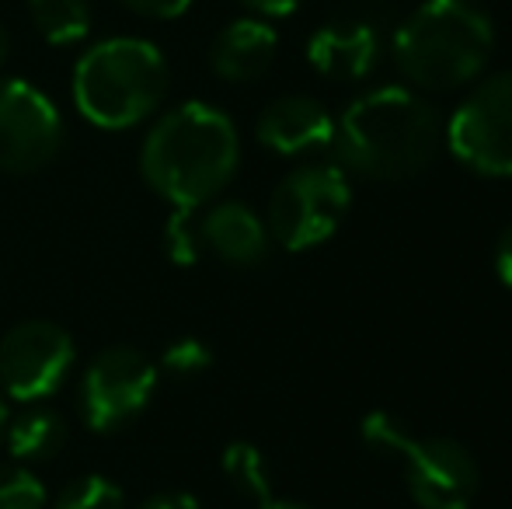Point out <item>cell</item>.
Instances as JSON below:
<instances>
[{"instance_id":"1","label":"cell","mask_w":512,"mask_h":509,"mask_svg":"<svg viewBox=\"0 0 512 509\" xmlns=\"http://www.w3.org/2000/svg\"><path fill=\"white\" fill-rule=\"evenodd\" d=\"M443 143L439 116L415 88H373L359 95L335 119V150L345 171H356L373 182L415 178L436 157Z\"/></svg>"},{"instance_id":"2","label":"cell","mask_w":512,"mask_h":509,"mask_svg":"<svg viewBox=\"0 0 512 509\" xmlns=\"http://www.w3.org/2000/svg\"><path fill=\"white\" fill-rule=\"evenodd\" d=\"M241 164V136L227 112L185 102L161 116L143 140L140 171L175 210H199L223 192Z\"/></svg>"},{"instance_id":"3","label":"cell","mask_w":512,"mask_h":509,"mask_svg":"<svg viewBox=\"0 0 512 509\" xmlns=\"http://www.w3.org/2000/svg\"><path fill=\"white\" fill-rule=\"evenodd\" d=\"M495 49L481 0H425L394 35V63L418 91H457L481 77Z\"/></svg>"},{"instance_id":"4","label":"cell","mask_w":512,"mask_h":509,"mask_svg":"<svg viewBox=\"0 0 512 509\" xmlns=\"http://www.w3.org/2000/svg\"><path fill=\"white\" fill-rule=\"evenodd\" d=\"M168 95V63L147 39H105L77 60L74 105L98 129H133Z\"/></svg>"},{"instance_id":"5","label":"cell","mask_w":512,"mask_h":509,"mask_svg":"<svg viewBox=\"0 0 512 509\" xmlns=\"http://www.w3.org/2000/svg\"><path fill=\"white\" fill-rule=\"evenodd\" d=\"M363 440L373 454L394 457L405 471L408 496L422 509H471L478 496V461L450 436H415L398 415L370 412Z\"/></svg>"},{"instance_id":"6","label":"cell","mask_w":512,"mask_h":509,"mask_svg":"<svg viewBox=\"0 0 512 509\" xmlns=\"http://www.w3.org/2000/svg\"><path fill=\"white\" fill-rule=\"evenodd\" d=\"M352 210V182L342 164H304L269 199V238L286 252H310L335 238Z\"/></svg>"},{"instance_id":"7","label":"cell","mask_w":512,"mask_h":509,"mask_svg":"<svg viewBox=\"0 0 512 509\" xmlns=\"http://www.w3.org/2000/svg\"><path fill=\"white\" fill-rule=\"evenodd\" d=\"M450 154L488 178H512V70L481 81L443 129Z\"/></svg>"},{"instance_id":"8","label":"cell","mask_w":512,"mask_h":509,"mask_svg":"<svg viewBox=\"0 0 512 509\" xmlns=\"http://www.w3.org/2000/svg\"><path fill=\"white\" fill-rule=\"evenodd\" d=\"M161 370L133 346H112L88 363L81 381V415L95 433L129 426L154 401Z\"/></svg>"},{"instance_id":"9","label":"cell","mask_w":512,"mask_h":509,"mask_svg":"<svg viewBox=\"0 0 512 509\" xmlns=\"http://www.w3.org/2000/svg\"><path fill=\"white\" fill-rule=\"evenodd\" d=\"M77 349L67 328L53 321H21L0 339V391L14 401L49 398L74 370Z\"/></svg>"},{"instance_id":"10","label":"cell","mask_w":512,"mask_h":509,"mask_svg":"<svg viewBox=\"0 0 512 509\" xmlns=\"http://www.w3.org/2000/svg\"><path fill=\"white\" fill-rule=\"evenodd\" d=\"M63 143L60 109L21 77L0 81V171L28 175L46 168Z\"/></svg>"},{"instance_id":"11","label":"cell","mask_w":512,"mask_h":509,"mask_svg":"<svg viewBox=\"0 0 512 509\" xmlns=\"http://www.w3.org/2000/svg\"><path fill=\"white\" fill-rule=\"evenodd\" d=\"M255 133L258 143L269 147L272 154L297 157V154H314V150L331 147L335 119H331V112L317 98L283 95L262 109Z\"/></svg>"},{"instance_id":"12","label":"cell","mask_w":512,"mask_h":509,"mask_svg":"<svg viewBox=\"0 0 512 509\" xmlns=\"http://www.w3.org/2000/svg\"><path fill=\"white\" fill-rule=\"evenodd\" d=\"M307 60L328 81H363L380 60V39L363 21H331L307 39Z\"/></svg>"},{"instance_id":"13","label":"cell","mask_w":512,"mask_h":509,"mask_svg":"<svg viewBox=\"0 0 512 509\" xmlns=\"http://www.w3.org/2000/svg\"><path fill=\"white\" fill-rule=\"evenodd\" d=\"M199 234H203V248H209L227 265H237V269H251V265L265 262L272 241L265 220L248 203H237V199L216 203L199 220Z\"/></svg>"},{"instance_id":"14","label":"cell","mask_w":512,"mask_h":509,"mask_svg":"<svg viewBox=\"0 0 512 509\" xmlns=\"http://www.w3.org/2000/svg\"><path fill=\"white\" fill-rule=\"evenodd\" d=\"M279 49V35L269 21L262 18H237L213 39L209 63L213 74L230 84L258 81L272 67Z\"/></svg>"},{"instance_id":"15","label":"cell","mask_w":512,"mask_h":509,"mask_svg":"<svg viewBox=\"0 0 512 509\" xmlns=\"http://www.w3.org/2000/svg\"><path fill=\"white\" fill-rule=\"evenodd\" d=\"M7 454L21 464H39L49 461L63 450L67 443V422H63L60 412L53 408L32 405L18 415V419L7 422Z\"/></svg>"},{"instance_id":"16","label":"cell","mask_w":512,"mask_h":509,"mask_svg":"<svg viewBox=\"0 0 512 509\" xmlns=\"http://www.w3.org/2000/svg\"><path fill=\"white\" fill-rule=\"evenodd\" d=\"M28 11L49 46H77L91 32L88 0H28Z\"/></svg>"},{"instance_id":"17","label":"cell","mask_w":512,"mask_h":509,"mask_svg":"<svg viewBox=\"0 0 512 509\" xmlns=\"http://www.w3.org/2000/svg\"><path fill=\"white\" fill-rule=\"evenodd\" d=\"M220 468L227 475V482L241 492L244 499H262L272 496V482H269V468H265V457L255 443H244V440H234L220 457Z\"/></svg>"},{"instance_id":"18","label":"cell","mask_w":512,"mask_h":509,"mask_svg":"<svg viewBox=\"0 0 512 509\" xmlns=\"http://www.w3.org/2000/svg\"><path fill=\"white\" fill-rule=\"evenodd\" d=\"M203 234L196 224V210H171L164 220V255L175 265H196L203 258Z\"/></svg>"},{"instance_id":"19","label":"cell","mask_w":512,"mask_h":509,"mask_svg":"<svg viewBox=\"0 0 512 509\" xmlns=\"http://www.w3.org/2000/svg\"><path fill=\"white\" fill-rule=\"evenodd\" d=\"M213 367V353H209V346L203 339H175L164 346L161 353V363H157V370L168 377H175V381H192V377H203L206 370Z\"/></svg>"},{"instance_id":"20","label":"cell","mask_w":512,"mask_h":509,"mask_svg":"<svg viewBox=\"0 0 512 509\" xmlns=\"http://www.w3.org/2000/svg\"><path fill=\"white\" fill-rule=\"evenodd\" d=\"M53 509H126V496L115 482H108L105 475H88L77 478Z\"/></svg>"},{"instance_id":"21","label":"cell","mask_w":512,"mask_h":509,"mask_svg":"<svg viewBox=\"0 0 512 509\" xmlns=\"http://www.w3.org/2000/svg\"><path fill=\"white\" fill-rule=\"evenodd\" d=\"M0 509H46V489L32 471L0 464Z\"/></svg>"},{"instance_id":"22","label":"cell","mask_w":512,"mask_h":509,"mask_svg":"<svg viewBox=\"0 0 512 509\" xmlns=\"http://www.w3.org/2000/svg\"><path fill=\"white\" fill-rule=\"evenodd\" d=\"M129 11L143 14V18H178V14L189 11L192 0H122Z\"/></svg>"},{"instance_id":"23","label":"cell","mask_w":512,"mask_h":509,"mask_svg":"<svg viewBox=\"0 0 512 509\" xmlns=\"http://www.w3.org/2000/svg\"><path fill=\"white\" fill-rule=\"evenodd\" d=\"M136 509H203V506H199V499L192 492L171 489V492H154V496L143 499Z\"/></svg>"},{"instance_id":"24","label":"cell","mask_w":512,"mask_h":509,"mask_svg":"<svg viewBox=\"0 0 512 509\" xmlns=\"http://www.w3.org/2000/svg\"><path fill=\"white\" fill-rule=\"evenodd\" d=\"M495 272H499V279L512 290V224L502 231L499 245H495Z\"/></svg>"},{"instance_id":"25","label":"cell","mask_w":512,"mask_h":509,"mask_svg":"<svg viewBox=\"0 0 512 509\" xmlns=\"http://www.w3.org/2000/svg\"><path fill=\"white\" fill-rule=\"evenodd\" d=\"M241 4H248L262 18H286V14L297 11L300 0H241Z\"/></svg>"},{"instance_id":"26","label":"cell","mask_w":512,"mask_h":509,"mask_svg":"<svg viewBox=\"0 0 512 509\" xmlns=\"http://www.w3.org/2000/svg\"><path fill=\"white\" fill-rule=\"evenodd\" d=\"M258 509H310V506H304V503H293V499H262L258 503Z\"/></svg>"},{"instance_id":"27","label":"cell","mask_w":512,"mask_h":509,"mask_svg":"<svg viewBox=\"0 0 512 509\" xmlns=\"http://www.w3.org/2000/svg\"><path fill=\"white\" fill-rule=\"evenodd\" d=\"M7 46H11V42H7V32H4V25H0V67H4V60H7Z\"/></svg>"},{"instance_id":"28","label":"cell","mask_w":512,"mask_h":509,"mask_svg":"<svg viewBox=\"0 0 512 509\" xmlns=\"http://www.w3.org/2000/svg\"><path fill=\"white\" fill-rule=\"evenodd\" d=\"M4 426H7V405H4V391H0V436H4Z\"/></svg>"}]
</instances>
